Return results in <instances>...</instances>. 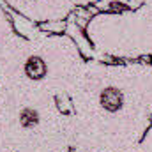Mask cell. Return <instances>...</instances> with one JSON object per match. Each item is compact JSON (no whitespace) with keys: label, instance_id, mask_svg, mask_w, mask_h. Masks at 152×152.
Listing matches in <instances>:
<instances>
[{"label":"cell","instance_id":"6da1fadb","mask_svg":"<svg viewBox=\"0 0 152 152\" xmlns=\"http://www.w3.org/2000/svg\"><path fill=\"white\" fill-rule=\"evenodd\" d=\"M99 103H101V106L106 110V112H118L120 108H122V103H124V96H122V92L118 90V88H115V87H108V88H104L103 92H101V96H99Z\"/></svg>","mask_w":152,"mask_h":152},{"label":"cell","instance_id":"7a4b0ae2","mask_svg":"<svg viewBox=\"0 0 152 152\" xmlns=\"http://www.w3.org/2000/svg\"><path fill=\"white\" fill-rule=\"evenodd\" d=\"M25 75L28 76L30 80H41V78H44L46 76V62L41 57H37V55L30 57L25 62Z\"/></svg>","mask_w":152,"mask_h":152},{"label":"cell","instance_id":"3957f363","mask_svg":"<svg viewBox=\"0 0 152 152\" xmlns=\"http://www.w3.org/2000/svg\"><path fill=\"white\" fill-rule=\"evenodd\" d=\"M20 124L25 127V129H32L39 124V113L34 108H25L21 110L20 113Z\"/></svg>","mask_w":152,"mask_h":152}]
</instances>
